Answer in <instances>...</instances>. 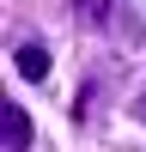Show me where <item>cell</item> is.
<instances>
[{"instance_id":"obj_2","label":"cell","mask_w":146,"mask_h":152,"mask_svg":"<svg viewBox=\"0 0 146 152\" xmlns=\"http://www.w3.org/2000/svg\"><path fill=\"white\" fill-rule=\"evenodd\" d=\"M12 61H18V73H24V79H49V49L43 43H18V49H12Z\"/></svg>"},{"instance_id":"obj_1","label":"cell","mask_w":146,"mask_h":152,"mask_svg":"<svg viewBox=\"0 0 146 152\" xmlns=\"http://www.w3.org/2000/svg\"><path fill=\"white\" fill-rule=\"evenodd\" d=\"M0 146L6 152H31V116H24V104H0Z\"/></svg>"},{"instance_id":"obj_3","label":"cell","mask_w":146,"mask_h":152,"mask_svg":"<svg viewBox=\"0 0 146 152\" xmlns=\"http://www.w3.org/2000/svg\"><path fill=\"white\" fill-rule=\"evenodd\" d=\"M140 116H146V110H140Z\"/></svg>"}]
</instances>
